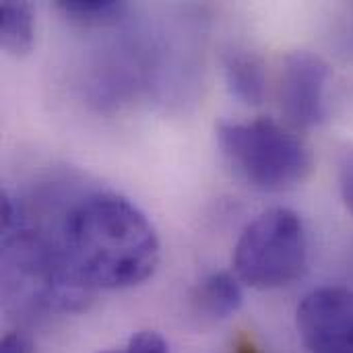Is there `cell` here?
Masks as SVG:
<instances>
[{
  "instance_id": "cell-1",
  "label": "cell",
  "mask_w": 353,
  "mask_h": 353,
  "mask_svg": "<svg viewBox=\"0 0 353 353\" xmlns=\"http://www.w3.org/2000/svg\"><path fill=\"white\" fill-rule=\"evenodd\" d=\"M60 250L89 292L141 285L161 261L157 230L118 192H91L74 203L62 221Z\"/></svg>"
},
{
  "instance_id": "cell-2",
  "label": "cell",
  "mask_w": 353,
  "mask_h": 353,
  "mask_svg": "<svg viewBox=\"0 0 353 353\" xmlns=\"http://www.w3.org/2000/svg\"><path fill=\"white\" fill-rule=\"evenodd\" d=\"M228 163L263 192H285L308 180L314 157L306 141L273 118L252 122L221 120L215 128Z\"/></svg>"
},
{
  "instance_id": "cell-3",
  "label": "cell",
  "mask_w": 353,
  "mask_h": 353,
  "mask_svg": "<svg viewBox=\"0 0 353 353\" xmlns=\"http://www.w3.org/2000/svg\"><path fill=\"white\" fill-rule=\"evenodd\" d=\"M308 271V238L302 217L273 207L252 219L234 248V275L252 290H281Z\"/></svg>"
},
{
  "instance_id": "cell-4",
  "label": "cell",
  "mask_w": 353,
  "mask_h": 353,
  "mask_svg": "<svg viewBox=\"0 0 353 353\" xmlns=\"http://www.w3.org/2000/svg\"><path fill=\"white\" fill-rule=\"evenodd\" d=\"M296 327L312 353H353V290L341 285L312 290L296 310Z\"/></svg>"
},
{
  "instance_id": "cell-5",
  "label": "cell",
  "mask_w": 353,
  "mask_h": 353,
  "mask_svg": "<svg viewBox=\"0 0 353 353\" xmlns=\"http://www.w3.org/2000/svg\"><path fill=\"white\" fill-rule=\"evenodd\" d=\"M329 77L331 66L319 54L306 50L288 54L281 70L279 99L292 128H312L325 120Z\"/></svg>"
},
{
  "instance_id": "cell-6",
  "label": "cell",
  "mask_w": 353,
  "mask_h": 353,
  "mask_svg": "<svg viewBox=\"0 0 353 353\" xmlns=\"http://www.w3.org/2000/svg\"><path fill=\"white\" fill-rule=\"evenodd\" d=\"M244 302L242 281L228 271L207 275L194 290L192 304L199 314L209 321H225L234 316Z\"/></svg>"
},
{
  "instance_id": "cell-7",
  "label": "cell",
  "mask_w": 353,
  "mask_h": 353,
  "mask_svg": "<svg viewBox=\"0 0 353 353\" xmlns=\"http://www.w3.org/2000/svg\"><path fill=\"white\" fill-rule=\"evenodd\" d=\"M225 81L234 97L246 105H261L265 99V66L252 52H234L225 62Z\"/></svg>"
},
{
  "instance_id": "cell-8",
  "label": "cell",
  "mask_w": 353,
  "mask_h": 353,
  "mask_svg": "<svg viewBox=\"0 0 353 353\" xmlns=\"http://www.w3.org/2000/svg\"><path fill=\"white\" fill-rule=\"evenodd\" d=\"M0 43L14 58H23L33 50L35 17L27 2L6 0L0 4Z\"/></svg>"
},
{
  "instance_id": "cell-9",
  "label": "cell",
  "mask_w": 353,
  "mask_h": 353,
  "mask_svg": "<svg viewBox=\"0 0 353 353\" xmlns=\"http://www.w3.org/2000/svg\"><path fill=\"white\" fill-rule=\"evenodd\" d=\"M58 10L74 23L105 25L114 23L126 12V2L116 0H58Z\"/></svg>"
},
{
  "instance_id": "cell-10",
  "label": "cell",
  "mask_w": 353,
  "mask_h": 353,
  "mask_svg": "<svg viewBox=\"0 0 353 353\" xmlns=\"http://www.w3.org/2000/svg\"><path fill=\"white\" fill-rule=\"evenodd\" d=\"M337 178L341 199L353 215V145H345L337 157Z\"/></svg>"
},
{
  "instance_id": "cell-11",
  "label": "cell",
  "mask_w": 353,
  "mask_h": 353,
  "mask_svg": "<svg viewBox=\"0 0 353 353\" xmlns=\"http://www.w3.org/2000/svg\"><path fill=\"white\" fill-rule=\"evenodd\" d=\"M124 353H170V347H168V341L159 333L139 331L128 339Z\"/></svg>"
},
{
  "instance_id": "cell-12",
  "label": "cell",
  "mask_w": 353,
  "mask_h": 353,
  "mask_svg": "<svg viewBox=\"0 0 353 353\" xmlns=\"http://www.w3.org/2000/svg\"><path fill=\"white\" fill-rule=\"evenodd\" d=\"M0 353H31V343L23 333H6L0 343Z\"/></svg>"
},
{
  "instance_id": "cell-13",
  "label": "cell",
  "mask_w": 353,
  "mask_h": 353,
  "mask_svg": "<svg viewBox=\"0 0 353 353\" xmlns=\"http://www.w3.org/2000/svg\"><path fill=\"white\" fill-rule=\"evenodd\" d=\"M99 353H124V350H105V352H99Z\"/></svg>"
}]
</instances>
